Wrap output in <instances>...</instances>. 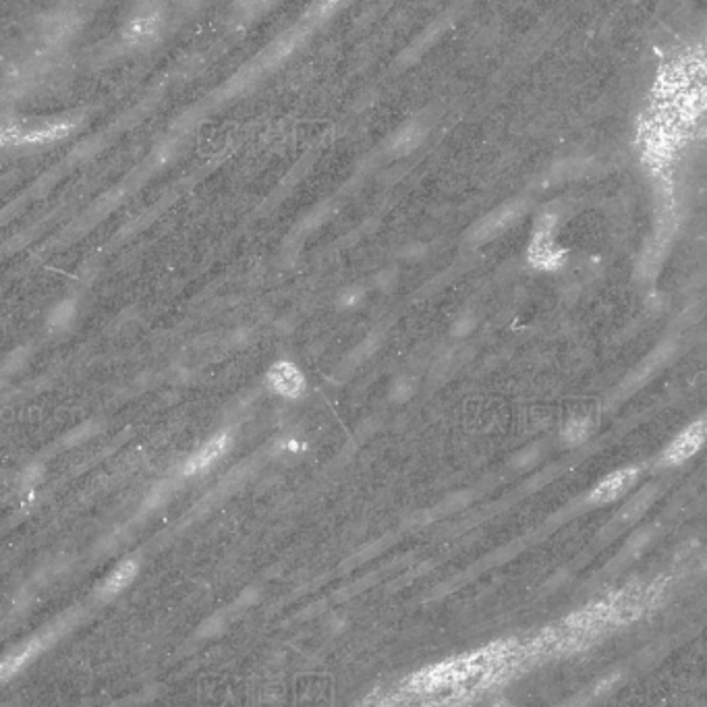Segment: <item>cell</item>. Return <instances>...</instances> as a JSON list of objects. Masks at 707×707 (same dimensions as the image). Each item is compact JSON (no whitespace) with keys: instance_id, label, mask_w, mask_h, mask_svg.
Segmentation results:
<instances>
[{"instance_id":"9c48e42d","label":"cell","mask_w":707,"mask_h":707,"mask_svg":"<svg viewBox=\"0 0 707 707\" xmlns=\"http://www.w3.org/2000/svg\"><path fill=\"white\" fill-rule=\"evenodd\" d=\"M73 129V123L65 121V123H53V125H44L38 129L32 132H11L7 125L2 129V139L13 135V144H48V141H57L60 137L69 134Z\"/></svg>"},{"instance_id":"ffe728a7","label":"cell","mask_w":707,"mask_h":707,"mask_svg":"<svg viewBox=\"0 0 707 707\" xmlns=\"http://www.w3.org/2000/svg\"><path fill=\"white\" fill-rule=\"evenodd\" d=\"M360 707H380V706H378V704H376V699L372 697V699H367V702H365V704H362V706Z\"/></svg>"},{"instance_id":"d6986e66","label":"cell","mask_w":707,"mask_h":707,"mask_svg":"<svg viewBox=\"0 0 707 707\" xmlns=\"http://www.w3.org/2000/svg\"><path fill=\"white\" fill-rule=\"evenodd\" d=\"M392 390L401 397V401H404L413 390H415V384H413V380H407V378H402V380H397L395 383V386H392Z\"/></svg>"},{"instance_id":"e0dca14e","label":"cell","mask_w":707,"mask_h":707,"mask_svg":"<svg viewBox=\"0 0 707 707\" xmlns=\"http://www.w3.org/2000/svg\"><path fill=\"white\" fill-rule=\"evenodd\" d=\"M476 324H478V318L474 313H463L457 318V322L453 324V334L455 337H467L469 332H474Z\"/></svg>"},{"instance_id":"4fadbf2b","label":"cell","mask_w":707,"mask_h":707,"mask_svg":"<svg viewBox=\"0 0 707 707\" xmlns=\"http://www.w3.org/2000/svg\"><path fill=\"white\" fill-rule=\"evenodd\" d=\"M73 318H76V304L71 299H65L50 311L48 328H53L55 332H62V330H67L71 326Z\"/></svg>"},{"instance_id":"277c9868","label":"cell","mask_w":707,"mask_h":707,"mask_svg":"<svg viewBox=\"0 0 707 707\" xmlns=\"http://www.w3.org/2000/svg\"><path fill=\"white\" fill-rule=\"evenodd\" d=\"M707 442V418L691 421L674 438L670 440L666 448L662 451L660 463L666 467L683 465L693 459Z\"/></svg>"},{"instance_id":"7a4b0ae2","label":"cell","mask_w":707,"mask_h":707,"mask_svg":"<svg viewBox=\"0 0 707 707\" xmlns=\"http://www.w3.org/2000/svg\"><path fill=\"white\" fill-rule=\"evenodd\" d=\"M527 202L525 199H511L502 206H498L486 216H481L478 223L467 230V241L471 246H483L488 241H494L506 230L513 229L516 223L527 214Z\"/></svg>"},{"instance_id":"ac0fdd59","label":"cell","mask_w":707,"mask_h":707,"mask_svg":"<svg viewBox=\"0 0 707 707\" xmlns=\"http://www.w3.org/2000/svg\"><path fill=\"white\" fill-rule=\"evenodd\" d=\"M376 346H378V343H376L374 339H367L365 343L360 344V346L351 353V360H353L355 364H362V362L367 360L372 353H376Z\"/></svg>"},{"instance_id":"5b68a950","label":"cell","mask_w":707,"mask_h":707,"mask_svg":"<svg viewBox=\"0 0 707 707\" xmlns=\"http://www.w3.org/2000/svg\"><path fill=\"white\" fill-rule=\"evenodd\" d=\"M162 11L158 4H141L123 30V39L132 48L150 46L160 38L162 32Z\"/></svg>"},{"instance_id":"2e32d148","label":"cell","mask_w":707,"mask_h":707,"mask_svg":"<svg viewBox=\"0 0 707 707\" xmlns=\"http://www.w3.org/2000/svg\"><path fill=\"white\" fill-rule=\"evenodd\" d=\"M36 650H38V646L36 643H32V646H27L25 650H21L20 653H13V655H9L7 660H4V666H2V676L4 679H9L13 672H18V670L36 653Z\"/></svg>"},{"instance_id":"52a82bcc","label":"cell","mask_w":707,"mask_h":707,"mask_svg":"<svg viewBox=\"0 0 707 707\" xmlns=\"http://www.w3.org/2000/svg\"><path fill=\"white\" fill-rule=\"evenodd\" d=\"M270 390L283 399H299L306 390L304 372L290 362H276L266 374Z\"/></svg>"},{"instance_id":"8992f818","label":"cell","mask_w":707,"mask_h":707,"mask_svg":"<svg viewBox=\"0 0 707 707\" xmlns=\"http://www.w3.org/2000/svg\"><path fill=\"white\" fill-rule=\"evenodd\" d=\"M639 467L635 465H629V467H623V469H616L608 474L606 478L600 479L590 492V502L592 504H608V502H614L623 494H627L631 490L632 486L637 483L639 479Z\"/></svg>"},{"instance_id":"3957f363","label":"cell","mask_w":707,"mask_h":707,"mask_svg":"<svg viewBox=\"0 0 707 707\" xmlns=\"http://www.w3.org/2000/svg\"><path fill=\"white\" fill-rule=\"evenodd\" d=\"M556 225H558L556 214H544L534 227L527 258L536 269L555 270L562 262V249L556 248Z\"/></svg>"},{"instance_id":"30bf717a","label":"cell","mask_w":707,"mask_h":707,"mask_svg":"<svg viewBox=\"0 0 707 707\" xmlns=\"http://www.w3.org/2000/svg\"><path fill=\"white\" fill-rule=\"evenodd\" d=\"M425 135H427V127L421 121H409L388 139V152L392 156H407L420 148Z\"/></svg>"},{"instance_id":"9a60e30c","label":"cell","mask_w":707,"mask_h":707,"mask_svg":"<svg viewBox=\"0 0 707 707\" xmlns=\"http://www.w3.org/2000/svg\"><path fill=\"white\" fill-rule=\"evenodd\" d=\"M135 571H137V565L135 562H123L118 569H116L115 573L111 574L109 577V581H106V592H118V590H123V588H127L129 585V581L134 579Z\"/></svg>"},{"instance_id":"7c38bea8","label":"cell","mask_w":707,"mask_h":707,"mask_svg":"<svg viewBox=\"0 0 707 707\" xmlns=\"http://www.w3.org/2000/svg\"><path fill=\"white\" fill-rule=\"evenodd\" d=\"M309 34V25H295L293 30H288L287 34H283L281 38L276 39L269 50L264 53V62L269 65H276L283 58H287L299 44L301 39L306 38Z\"/></svg>"},{"instance_id":"5bb4252c","label":"cell","mask_w":707,"mask_h":707,"mask_svg":"<svg viewBox=\"0 0 707 707\" xmlns=\"http://www.w3.org/2000/svg\"><path fill=\"white\" fill-rule=\"evenodd\" d=\"M590 432H592V421H590V418H573V420L569 421L565 427H562V440L567 442V444H571V446H574V444H581V442H585L588 440V436H590Z\"/></svg>"},{"instance_id":"8fae6325","label":"cell","mask_w":707,"mask_h":707,"mask_svg":"<svg viewBox=\"0 0 707 707\" xmlns=\"http://www.w3.org/2000/svg\"><path fill=\"white\" fill-rule=\"evenodd\" d=\"M592 169V160L583 156H569L558 160L555 167L546 174V185H565L581 179L585 172Z\"/></svg>"},{"instance_id":"6da1fadb","label":"cell","mask_w":707,"mask_h":707,"mask_svg":"<svg viewBox=\"0 0 707 707\" xmlns=\"http://www.w3.org/2000/svg\"><path fill=\"white\" fill-rule=\"evenodd\" d=\"M573 618H565L534 637H511L479 650L448 658L415 672L390 693L374 695L380 707H460L490 688L509 683L521 670L556 653L583 648Z\"/></svg>"},{"instance_id":"ba28073f","label":"cell","mask_w":707,"mask_h":707,"mask_svg":"<svg viewBox=\"0 0 707 707\" xmlns=\"http://www.w3.org/2000/svg\"><path fill=\"white\" fill-rule=\"evenodd\" d=\"M229 434L227 432H223V434H218V436H214V438L208 440L195 455H193L192 459L187 460L185 463V476H193V474H202V471H206L208 467H210L212 463H216V460L220 459L225 453H227V448H229Z\"/></svg>"}]
</instances>
